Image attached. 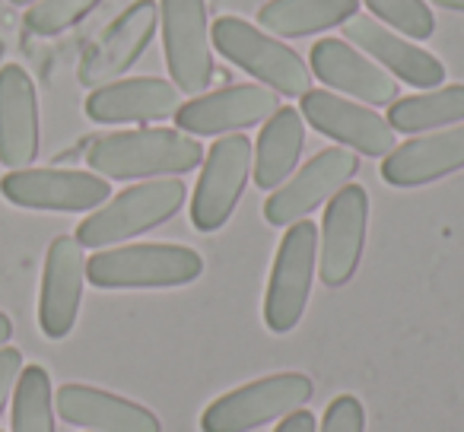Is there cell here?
I'll use <instances>...</instances> for the list:
<instances>
[{
  "label": "cell",
  "mask_w": 464,
  "mask_h": 432,
  "mask_svg": "<svg viewBox=\"0 0 464 432\" xmlns=\"http://www.w3.org/2000/svg\"><path fill=\"white\" fill-rule=\"evenodd\" d=\"M86 162L102 178H166V175L191 172L204 162V147L185 130L143 128L118 130L92 140L86 149Z\"/></svg>",
  "instance_id": "cell-1"
},
{
  "label": "cell",
  "mask_w": 464,
  "mask_h": 432,
  "mask_svg": "<svg viewBox=\"0 0 464 432\" xmlns=\"http://www.w3.org/2000/svg\"><path fill=\"white\" fill-rule=\"evenodd\" d=\"M185 204V181L179 178H156L140 181L128 187L109 204H102L96 213H90L77 226L73 239L83 248H109L124 239H134L140 233L162 226L172 220Z\"/></svg>",
  "instance_id": "cell-2"
},
{
  "label": "cell",
  "mask_w": 464,
  "mask_h": 432,
  "mask_svg": "<svg viewBox=\"0 0 464 432\" xmlns=\"http://www.w3.org/2000/svg\"><path fill=\"white\" fill-rule=\"evenodd\" d=\"M204 274V261L185 245H124L96 252L86 261V280L99 290H169Z\"/></svg>",
  "instance_id": "cell-3"
},
{
  "label": "cell",
  "mask_w": 464,
  "mask_h": 432,
  "mask_svg": "<svg viewBox=\"0 0 464 432\" xmlns=\"http://www.w3.org/2000/svg\"><path fill=\"white\" fill-rule=\"evenodd\" d=\"M210 42L226 61L252 73L280 96L303 99L312 86V73L293 48L271 39L265 29L239 20V16H219L210 26Z\"/></svg>",
  "instance_id": "cell-4"
},
{
  "label": "cell",
  "mask_w": 464,
  "mask_h": 432,
  "mask_svg": "<svg viewBox=\"0 0 464 432\" xmlns=\"http://www.w3.org/2000/svg\"><path fill=\"white\" fill-rule=\"evenodd\" d=\"M312 379L303 372H277L267 379L248 381L236 391L217 398L200 413L204 432H252L312 400Z\"/></svg>",
  "instance_id": "cell-5"
},
{
  "label": "cell",
  "mask_w": 464,
  "mask_h": 432,
  "mask_svg": "<svg viewBox=\"0 0 464 432\" xmlns=\"http://www.w3.org/2000/svg\"><path fill=\"white\" fill-rule=\"evenodd\" d=\"M315 254H318V229L315 223H293L290 233L280 239L277 258H274L271 283L265 296V324L274 334H290L309 305L312 280H315Z\"/></svg>",
  "instance_id": "cell-6"
},
{
  "label": "cell",
  "mask_w": 464,
  "mask_h": 432,
  "mask_svg": "<svg viewBox=\"0 0 464 432\" xmlns=\"http://www.w3.org/2000/svg\"><path fill=\"white\" fill-rule=\"evenodd\" d=\"M252 172V143L242 134L219 137L204 159L191 197V223L200 233H217L229 223Z\"/></svg>",
  "instance_id": "cell-7"
},
{
  "label": "cell",
  "mask_w": 464,
  "mask_h": 432,
  "mask_svg": "<svg viewBox=\"0 0 464 432\" xmlns=\"http://www.w3.org/2000/svg\"><path fill=\"white\" fill-rule=\"evenodd\" d=\"M0 194L26 210L83 213L102 206L111 197V185L102 175L77 168H10L0 178Z\"/></svg>",
  "instance_id": "cell-8"
},
{
  "label": "cell",
  "mask_w": 464,
  "mask_h": 432,
  "mask_svg": "<svg viewBox=\"0 0 464 432\" xmlns=\"http://www.w3.org/2000/svg\"><path fill=\"white\" fill-rule=\"evenodd\" d=\"M162 45L175 86L188 96H200L213 80L210 26L204 0H160Z\"/></svg>",
  "instance_id": "cell-9"
},
{
  "label": "cell",
  "mask_w": 464,
  "mask_h": 432,
  "mask_svg": "<svg viewBox=\"0 0 464 432\" xmlns=\"http://www.w3.org/2000/svg\"><path fill=\"white\" fill-rule=\"evenodd\" d=\"M360 168L350 149L343 147H331L322 149L318 156H312L284 187L267 197L265 204V220L271 226H293V223L305 220L315 206H322L324 200H331Z\"/></svg>",
  "instance_id": "cell-10"
},
{
  "label": "cell",
  "mask_w": 464,
  "mask_h": 432,
  "mask_svg": "<svg viewBox=\"0 0 464 432\" xmlns=\"http://www.w3.org/2000/svg\"><path fill=\"white\" fill-rule=\"evenodd\" d=\"M369 223V194L362 185H343L328 200L322 226V254L318 274L324 286H343L353 280L366 245Z\"/></svg>",
  "instance_id": "cell-11"
},
{
  "label": "cell",
  "mask_w": 464,
  "mask_h": 432,
  "mask_svg": "<svg viewBox=\"0 0 464 432\" xmlns=\"http://www.w3.org/2000/svg\"><path fill=\"white\" fill-rule=\"evenodd\" d=\"M277 109L280 102L271 90L255 83H242V86H226V90L207 92V96H198L191 102L179 105L175 124L185 134L217 137V134H229V130L255 128V124L267 121Z\"/></svg>",
  "instance_id": "cell-12"
},
{
  "label": "cell",
  "mask_w": 464,
  "mask_h": 432,
  "mask_svg": "<svg viewBox=\"0 0 464 432\" xmlns=\"http://www.w3.org/2000/svg\"><path fill=\"white\" fill-rule=\"evenodd\" d=\"M303 118L331 140L343 147L360 149L362 156H388L394 143L392 124L382 115H375L366 105L347 102L328 90H309L303 96Z\"/></svg>",
  "instance_id": "cell-13"
},
{
  "label": "cell",
  "mask_w": 464,
  "mask_h": 432,
  "mask_svg": "<svg viewBox=\"0 0 464 432\" xmlns=\"http://www.w3.org/2000/svg\"><path fill=\"white\" fill-rule=\"evenodd\" d=\"M156 23H160V4L156 0H137V4H130L105 29L102 39L86 52L83 64H80V83L99 90V86L121 77L147 52L150 39L156 33Z\"/></svg>",
  "instance_id": "cell-14"
},
{
  "label": "cell",
  "mask_w": 464,
  "mask_h": 432,
  "mask_svg": "<svg viewBox=\"0 0 464 432\" xmlns=\"http://www.w3.org/2000/svg\"><path fill=\"white\" fill-rule=\"evenodd\" d=\"M86 283L83 245L73 235H58L48 248L45 274H42L39 296V324L42 334L61 341L73 331L80 315V299Z\"/></svg>",
  "instance_id": "cell-15"
},
{
  "label": "cell",
  "mask_w": 464,
  "mask_h": 432,
  "mask_svg": "<svg viewBox=\"0 0 464 432\" xmlns=\"http://www.w3.org/2000/svg\"><path fill=\"white\" fill-rule=\"evenodd\" d=\"M343 39L360 48V52L372 54L382 71L404 80L407 86L432 90V86H439L445 80V67L436 54L423 52V48H417L411 39L392 33V29L369 20V16H360V14L350 16V20L343 23Z\"/></svg>",
  "instance_id": "cell-16"
},
{
  "label": "cell",
  "mask_w": 464,
  "mask_h": 432,
  "mask_svg": "<svg viewBox=\"0 0 464 432\" xmlns=\"http://www.w3.org/2000/svg\"><path fill=\"white\" fill-rule=\"evenodd\" d=\"M312 71L331 90H341L347 96L362 99L366 105H392L398 102V83L392 73L382 71L375 61L362 52L350 48L341 39H322L309 52Z\"/></svg>",
  "instance_id": "cell-17"
},
{
  "label": "cell",
  "mask_w": 464,
  "mask_h": 432,
  "mask_svg": "<svg viewBox=\"0 0 464 432\" xmlns=\"http://www.w3.org/2000/svg\"><path fill=\"white\" fill-rule=\"evenodd\" d=\"M39 156V99L20 64L0 67V162L29 168Z\"/></svg>",
  "instance_id": "cell-18"
},
{
  "label": "cell",
  "mask_w": 464,
  "mask_h": 432,
  "mask_svg": "<svg viewBox=\"0 0 464 432\" xmlns=\"http://www.w3.org/2000/svg\"><path fill=\"white\" fill-rule=\"evenodd\" d=\"M181 105L179 86L160 77H134L105 83L90 92L86 115L96 124H128V121H166Z\"/></svg>",
  "instance_id": "cell-19"
},
{
  "label": "cell",
  "mask_w": 464,
  "mask_h": 432,
  "mask_svg": "<svg viewBox=\"0 0 464 432\" xmlns=\"http://www.w3.org/2000/svg\"><path fill=\"white\" fill-rule=\"evenodd\" d=\"M464 168V124L413 137L394 147L382 162V178L394 187H420Z\"/></svg>",
  "instance_id": "cell-20"
},
{
  "label": "cell",
  "mask_w": 464,
  "mask_h": 432,
  "mask_svg": "<svg viewBox=\"0 0 464 432\" xmlns=\"http://www.w3.org/2000/svg\"><path fill=\"white\" fill-rule=\"evenodd\" d=\"M54 407L64 423L83 426L90 432H162L156 413L147 407L90 385H64L54 398Z\"/></svg>",
  "instance_id": "cell-21"
},
{
  "label": "cell",
  "mask_w": 464,
  "mask_h": 432,
  "mask_svg": "<svg viewBox=\"0 0 464 432\" xmlns=\"http://www.w3.org/2000/svg\"><path fill=\"white\" fill-rule=\"evenodd\" d=\"M303 143H305L303 115L296 109H290V105L274 111L265 121L258 147H255V185L261 191H274V187L284 185L293 168H296Z\"/></svg>",
  "instance_id": "cell-22"
},
{
  "label": "cell",
  "mask_w": 464,
  "mask_h": 432,
  "mask_svg": "<svg viewBox=\"0 0 464 432\" xmlns=\"http://www.w3.org/2000/svg\"><path fill=\"white\" fill-rule=\"evenodd\" d=\"M360 14V0H271L258 10V26L280 39H303L343 26Z\"/></svg>",
  "instance_id": "cell-23"
},
{
  "label": "cell",
  "mask_w": 464,
  "mask_h": 432,
  "mask_svg": "<svg viewBox=\"0 0 464 432\" xmlns=\"http://www.w3.org/2000/svg\"><path fill=\"white\" fill-rule=\"evenodd\" d=\"M388 124L401 134H417V130L445 128V124L464 121V86H442V90L423 92V96H407L388 105Z\"/></svg>",
  "instance_id": "cell-24"
},
{
  "label": "cell",
  "mask_w": 464,
  "mask_h": 432,
  "mask_svg": "<svg viewBox=\"0 0 464 432\" xmlns=\"http://www.w3.org/2000/svg\"><path fill=\"white\" fill-rule=\"evenodd\" d=\"M14 432H54L52 379L42 366H26L16 379Z\"/></svg>",
  "instance_id": "cell-25"
},
{
  "label": "cell",
  "mask_w": 464,
  "mask_h": 432,
  "mask_svg": "<svg viewBox=\"0 0 464 432\" xmlns=\"http://www.w3.org/2000/svg\"><path fill=\"white\" fill-rule=\"evenodd\" d=\"M379 20H385L392 29H398L404 39H430L436 20H432L430 7L423 0H362Z\"/></svg>",
  "instance_id": "cell-26"
},
{
  "label": "cell",
  "mask_w": 464,
  "mask_h": 432,
  "mask_svg": "<svg viewBox=\"0 0 464 432\" xmlns=\"http://www.w3.org/2000/svg\"><path fill=\"white\" fill-rule=\"evenodd\" d=\"M102 0H39L26 10V29L33 35H58L96 10Z\"/></svg>",
  "instance_id": "cell-27"
},
{
  "label": "cell",
  "mask_w": 464,
  "mask_h": 432,
  "mask_svg": "<svg viewBox=\"0 0 464 432\" xmlns=\"http://www.w3.org/2000/svg\"><path fill=\"white\" fill-rule=\"evenodd\" d=\"M318 432H366V410H362L360 398L341 394L331 400Z\"/></svg>",
  "instance_id": "cell-28"
},
{
  "label": "cell",
  "mask_w": 464,
  "mask_h": 432,
  "mask_svg": "<svg viewBox=\"0 0 464 432\" xmlns=\"http://www.w3.org/2000/svg\"><path fill=\"white\" fill-rule=\"evenodd\" d=\"M20 372H23V353L20 350H14V347L0 350V413H4L10 394H14Z\"/></svg>",
  "instance_id": "cell-29"
},
{
  "label": "cell",
  "mask_w": 464,
  "mask_h": 432,
  "mask_svg": "<svg viewBox=\"0 0 464 432\" xmlns=\"http://www.w3.org/2000/svg\"><path fill=\"white\" fill-rule=\"evenodd\" d=\"M274 432H315V417H312L309 410H293V413H286L284 417V423L277 426Z\"/></svg>",
  "instance_id": "cell-30"
},
{
  "label": "cell",
  "mask_w": 464,
  "mask_h": 432,
  "mask_svg": "<svg viewBox=\"0 0 464 432\" xmlns=\"http://www.w3.org/2000/svg\"><path fill=\"white\" fill-rule=\"evenodd\" d=\"M10 337H14V322H10V318L4 315V312H0V347H4V343H7Z\"/></svg>",
  "instance_id": "cell-31"
},
{
  "label": "cell",
  "mask_w": 464,
  "mask_h": 432,
  "mask_svg": "<svg viewBox=\"0 0 464 432\" xmlns=\"http://www.w3.org/2000/svg\"><path fill=\"white\" fill-rule=\"evenodd\" d=\"M430 4H439V7H445V10H458V14H464V0H430Z\"/></svg>",
  "instance_id": "cell-32"
},
{
  "label": "cell",
  "mask_w": 464,
  "mask_h": 432,
  "mask_svg": "<svg viewBox=\"0 0 464 432\" xmlns=\"http://www.w3.org/2000/svg\"><path fill=\"white\" fill-rule=\"evenodd\" d=\"M10 4H20L23 7V4H35V0H10Z\"/></svg>",
  "instance_id": "cell-33"
}]
</instances>
